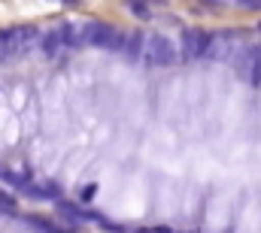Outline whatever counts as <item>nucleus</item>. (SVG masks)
I'll return each instance as SVG.
<instances>
[{
    "label": "nucleus",
    "instance_id": "obj_1",
    "mask_svg": "<svg viewBox=\"0 0 261 233\" xmlns=\"http://www.w3.org/2000/svg\"><path fill=\"white\" fill-rule=\"evenodd\" d=\"M125 40L128 34H122L119 27L107 24V21H94L88 31H85V43L88 46H97V49H107V52H125Z\"/></svg>",
    "mask_w": 261,
    "mask_h": 233
},
{
    "label": "nucleus",
    "instance_id": "obj_2",
    "mask_svg": "<svg viewBox=\"0 0 261 233\" xmlns=\"http://www.w3.org/2000/svg\"><path fill=\"white\" fill-rule=\"evenodd\" d=\"M143 58L149 61V64H155V67H170V64L179 61V46H176L170 37L155 34V37L146 40V55H143Z\"/></svg>",
    "mask_w": 261,
    "mask_h": 233
},
{
    "label": "nucleus",
    "instance_id": "obj_3",
    "mask_svg": "<svg viewBox=\"0 0 261 233\" xmlns=\"http://www.w3.org/2000/svg\"><path fill=\"white\" fill-rule=\"evenodd\" d=\"M213 34L206 31H182V40H179V58L182 61H200L206 58L210 46H213Z\"/></svg>",
    "mask_w": 261,
    "mask_h": 233
},
{
    "label": "nucleus",
    "instance_id": "obj_4",
    "mask_svg": "<svg viewBox=\"0 0 261 233\" xmlns=\"http://www.w3.org/2000/svg\"><path fill=\"white\" fill-rule=\"evenodd\" d=\"M146 40H149V37H146L143 31H130L128 40H125V52H122V55H125L130 64H137V61L146 55Z\"/></svg>",
    "mask_w": 261,
    "mask_h": 233
},
{
    "label": "nucleus",
    "instance_id": "obj_5",
    "mask_svg": "<svg viewBox=\"0 0 261 233\" xmlns=\"http://www.w3.org/2000/svg\"><path fill=\"white\" fill-rule=\"evenodd\" d=\"M61 46H64V43H61V31H46V34L40 37V49H43L46 58H55Z\"/></svg>",
    "mask_w": 261,
    "mask_h": 233
},
{
    "label": "nucleus",
    "instance_id": "obj_6",
    "mask_svg": "<svg viewBox=\"0 0 261 233\" xmlns=\"http://www.w3.org/2000/svg\"><path fill=\"white\" fill-rule=\"evenodd\" d=\"M128 6H130V15H137V18H152V9H149V3L146 0H128Z\"/></svg>",
    "mask_w": 261,
    "mask_h": 233
},
{
    "label": "nucleus",
    "instance_id": "obj_7",
    "mask_svg": "<svg viewBox=\"0 0 261 233\" xmlns=\"http://www.w3.org/2000/svg\"><path fill=\"white\" fill-rule=\"evenodd\" d=\"M249 82H252V85H261V55H255L252 73H249Z\"/></svg>",
    "mask_w": 261,
    "mask_h": 233
},
{
    "label": "nucleus",
    "instance_id": "obj_8",
    "mask_svg": "<svg viewBox=\"0 0 261 233\" xmlns=\"http://www.w3.org/2000/svg\"><path fill=\"white\" fill-rule=\"evenodd\" d=\"M0 206H3L6 212H15V200H12V197H6V194H0Z\"/></svg>",
    "mask_w": 261,
    "mask_h": 233
},
{
    "label": "nucleus",
    "instance_id": "obj_9",
    "mask_svg": "<svg viewBox=\"0 0 261 233\" xmlns=\"http://www.w3.org/2000/svg\"><path fill=\"white\" fill-rule=\"evenodd\" d=\"M243 9H261V0H237Z\"/></svg>",
    "mask_w": 261,
    "mask_h": 233
},
{
    "label": "nucleus",
    "instance_id": "obj_10",
    "mask_svg": "<svg viewBox=\"0 0 261 233\" xmlns=\"http://www.w3.org/2000/svg\"><path fill=\"white\" fill-rule=\"evenodd\" d=\"M88 197H94V185H88V188H82V203H88Z\"/></svg>",
    "mask_w": 261,
    "mask_h": 233
},
{
    "label": "nucleus",
    "instance_id": "obj_11",
    "mask_svg": "<svg viewBox=\"0 0 261 233\" xmlns=\"http://www.w3.org/2000/svg\"><path fill=\"white\" fill-rule=\"evenodd\" d=\"M258 31H261V24H258Z\"/></svg>",
    "mask_w": 261,
    "mask_h": 233
}]
</instances>
